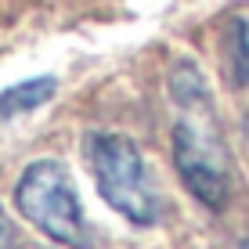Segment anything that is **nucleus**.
<instances>
[{"label":"nucleus","instance_id":"5","mask_svg":"<svg viewBox=\"0 0 249 249\" xmlns=\"http://www.w3.org/2000/svg\"><path fill=\"white\" fill-rule=\"evenodd\" d=\"M228 51H231V65L242 87H249V22L246 18H231L228 25Z\"/></svg>","mask_w":249,"mask_h":249},{"label":"nucleus","instance_id":"1","mask_svg":"<svg viewBox=\"0 0 249 249\" xmlns=\"http://www.w3.org/2000/svg\"><path fill=\"white\" fill-rule=\"evenodd\" d=\"M174 105V166L184 188L206 210H224L231 199V152L224 141L213 90L192 58H177L166 72Z\"/></svg>","mask_w":249,"mask_h":249},{"label":"nucleus","instance_id":"7","mask_svg":"<svg viewBox=\"0 0 249 249\" xmlns=\"http://www.w3.org/2000/svg\"><path fill=\"white\" fill-rule=\"evenodd\" d=\"M238 249H249V238H246V242H242V246H238Z\"/></svg>","mask_w":249,"mask_h":249},{"label":"nucleus","instance_id":"4","mask_svg":"<svg viewBox=\"0 0 249 249\" xmlns=\"http://www.w3.org/2000/svg\"><path fill=\"white\" fill-rule=\"evenodd\" d=\"M54 94H58L54 76H33V80H25V83H15V87L0 90V130H7L15 119L36 112V108L47 105Z\"/></svg>","mask_w":249,"mask_h":249},{"label":"nucleus","instance_id":"3","mask_svg":"<svg viewBox=\"0 0 249 249\" xmlns=\"http://www.w3.org/2000/svg\"><path fill=\"white\" fill-rule=\"evenodd\" d=\"M15 206L47 242L62 249H94L83 202L62 159H36L15 184Z\"/></svg>","mask_w":249,"mask_h":249},{"label":"nucleus","instance_id":"6","mask_svg":"<svg viewBox=\"0 0 249 249\" xmlns=\"http://www.w3.org/2000/svg\"><path fill=\"white\" fill-rule=\"evenodd\" d=\"M0 249H15V228L4 210H0Z\"/></svg>","mask_w":249,"mask_h":249},{"label":"nucleus","instance_id":"2","mask_svg":"<svg viewBox=\"0 0 249 249\" xmlns=\"http://www.w3.org/2000/svg\"><path fill=\"white\" fill-rule=\"evenodd\" d=\"M83 159H87L98 195L123 220H130L137 228H152L159 220L162 202L134 137L116 130H87L83 134Z\"/></svg>","mask_w":249,"mask_h":249}]
</instances>
